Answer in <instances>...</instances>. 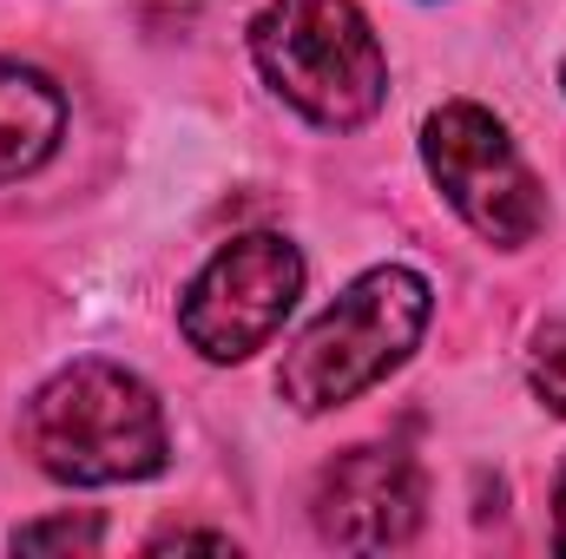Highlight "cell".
<instances>
[{
	"mask_svg": "<svg viewBox=\"0 0 566 559\" xmlns=\"http://www.w3.org/2000/svg\"><path fill=\"white\" fill-rule=\"evenodd\" d=\"M20 441L60 487H126L171 461V428L151 382L119 362H66L46 376L20 415Z\"/></svg>",
	"mask_w": 566,
	"mask_h": 559,
	"instance_id": "cell-1",
	"label": "cell"
},
{
	"mask_svg": "<svg viewBox=\"0 0 566 559\" xmlns=\"http://www.w3.org/2000/svg\"><path fill=\"white\" fill-rule=\"evenodd\" d=\"M251 60L290 113L356 133L389 99V60L356 0H271L251 20Z\"/></svg>",
	"mask_w": 566,
	"mask_h": 559,
	"instance_id": "cell-2",
	"label": "cell"
},
{
	"mask_svg": "<svg viewBox=\"0 0 566 559\" xmlns=\"http://www.w3.org/2000/svg\"><path fill=\"white\" fill-rule=\"evenodd\" d=\"M428 277L402 264H376L349 283L290 349L277 369V395L296 415H329L343 402H356L363 389H376L382 376H396L428 329Z\"/></svg>",
	"mask_w": 566,
	"mask_h": 559,
	"instance_id": "cell-3",
	"label": "cell"
},
{
	"mask_svg": "<svg viewBox=\"0 0 566 559\" xmlns=\"http://www.w3.org/2000/svg\"><path fill=\"white\" fill-rule=\"evenodd\" d=\"M422 165L441 184L448 211L488 238L494 251H521L541 238L547 224V191L534 178V165L521 158V145L507 139V126L474 106V99H448L422 119Z\"/></svg>",
	"mask_w": 566,
	"mask_h": 559,
	"instance_id": "cell-4",
	"label": "cell"
},
{
	"mask_svg": "<svg viewBox=\"0 0 566 559\" xmlns=\"http://www.w3.org/2000/svg\"><path fill=\"white\" fill-rule=\"evenodd\" d=\"M303 296V251L277 231L231 238L178 303V329L205 362H244L283 329Z\"/></svg>",
	"mask_w": 566,
	"mask_h": 559,
	"instance_id": "cell-5",
	"label": "cell"
},
{
	"mask_svg": "<svg viewBox=\"0 0 566 559\" xmlns=\"http://www.w3.org/2000/svg\"><path fill=\"white\" fill-rule=\"evenodd\" d=\"M428 481L402 447H349L316 474L310 514L336 553H389L422 534Z\"/></svg>",
	"mask_w": 566,
	"mask_h": 559,
	"instance_id": "cell-6",
	"label": "cell"
},
{
	"mask_svg": "<svg viewBox=\"0 0 566 559\" xmlns=\"http://www.w3.org/2000/svg\"><path fill=\"white\" fill-rule=\"evenodd\" d=\"M66 139V93L20 60H0V184L40 171Z\"/></svg>",
	"mask_w": 566,
	"mask_h": 559,
	"instance_id": "cell-7",
	"label": "cell"
},
{
	"mask_svg": "<svg viewBox=\"0 0 566 559\" xmlns=\"http://www.w3.org/2000/svg\"><path fill=\"white\" fill-rule=\"evenodd\" d=\"M527 382H534V395H541V409H547V415H566V316H554V323L541 329Z\"/></svg>",
	"mask_w": 566,
	"mask_h": 559,
	"instance_id": "cell-8",
	"label": "cell"
},
{
	"mask_svg": "<svg viewBox=\"0 0 566 559\" xmlns=\"http://www.w3.org/2000/svg\"><path fill=\"white\" fill-rule=\"evenodd\" d=\"M53 547H73V553H93L99 547V520L93 514H60V520H33L13 534V553H53Z\"/></svg>",
	"mask_w": 566,
	"mask_h": 559,
	"instance_id": "cell-9",
	"label": "cell"
},
{
	"mask_svg": "<svg viewBox=\"0 0 566 559\" xmlns=\"http://www.w3.org/2000/svg\"><path fill=\"white\" fill-rule=\"evenodd\" d=\"M171 547H205V553H238V540H231V534H198V527H171V534H158V540H151V553H171Z\"/></svg>",
	"mask_w": 566,
	"mask_h": 559,
	"instance_id": "cell-10",
	"label": "cell"
},
{
	"mask_svg": "<svg viewBox=\"0 0 566 559\" xmlns=\"http://www.w3.org/2000/svg\"><path fill=\"white\" fill-rule=\"evenodd\" d=\"M554 547L566 553V467H560V481H554Z\"/></svg>",
	"mask_w": 566,
	"mask_h": 559,
	"instance_id": "cell-11",
	"label": "cell"
},
{
	"mask_svg": "<svg viewBox=\"0 0 566 559\" xmlns=\"http://www.w3.org/2000/svg\"><path fill=\"white\" fill-rule=\"evenodd\" d=\"M560 86H566V66H560Z\"/></svg>",
	"mask_w": 566,
	"mask_h": 559,
	"instance_id": "cell-12",
	"label": "cell"
}]
</instances>
